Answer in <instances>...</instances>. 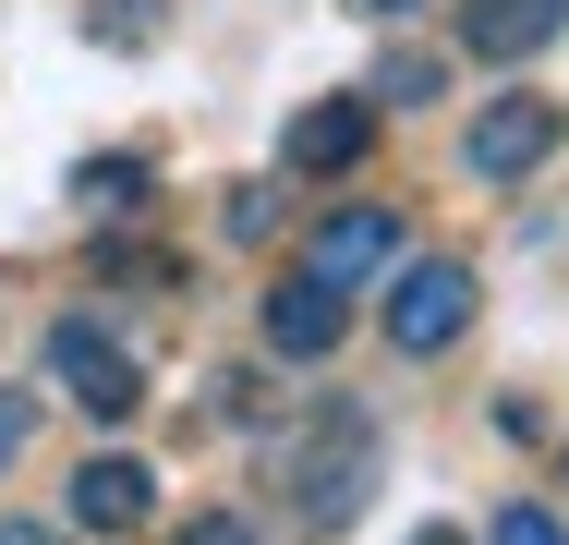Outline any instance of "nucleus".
<instances>
[{
  "mask_svg": "<svg viewBox=\"0 0 569 545\" xmlns=\"http://www.w3.org/2000/svg\"><path fill=\"white\" fill-rule=\"evenodd\" d=\"M49 376H61V400H73L86 425H133V413H146V376H133V351H121L110 327H86V316H61V327H49Z\"/></svg>",
  "mask_w": 569,
  "mask_h": 545,
  "instance_id": "obj_2",
  "label": "nucleus"
},
{
  "mask_svg": "<svg viewBox=\"0 0 569 545\" xmlns=\"http://www.w3.org/2000/svg\"><path fill=\"white\" fill-rule=\"evenodd\" d=\"M485 545H569V522L546 509V497H509V509L485 522Z\"/></svg>",
  "mask_w": 569,
  "mask_h": 545,
  "instance_id": "obj_13",
  "label": "nucleus"
},
{
  "mask_svg": "<svg viewBox=\"0 0 569 545\" xmlns=\"http://www.w3.org/2000/svg\"><path fill=\"white\" fill-rule=\"evenodd\" d=\"M12 448H24V413H12V388H0V473H12Z\"/></svg>",
  "mask_w": 569,
  "mask_h": 545,
  "instance_id": "obj_16",
  "label": "nucleus"
},
{
  "mask_svg": "<svg viewBox=\"0 0 569 545\" xmlns=\"http://www.w3.org/2000/svg\"><path fill=\"white\" fill-rule=\"evenodd\" d=\"M460 327H472V267L460 255H425V267L388 279V351H449Z\"/></svg>",
  "mask_w": 569,
  "mask_h": 545,
  "instance_id": "obj_4",
  "label": "nucleus"
},
{
  "mask_svg": "<svg viewBox=\"0 0 569 545\" xmlns=\"http://www.w3.org/2000/svg\"><path fill=\"white\" fill-rule=\"evenodd\" d=\"M73 195H86V218L133 230V218H146V195H158V170H146V158H86V170H73Z\"/></svg>",
  "mask_w": 569,
  "mask_h": 545,
  "instance_id": "obj_10",
  "label": "nucleus"
},
{
  "mask_svg": "<svg viewBox=\"0 0 569 545\" xmlns=\"http://www.w3.org/2000/svg\"><path fill=\"white\" fill-rule=\"evenodd\" d=\"M376 473H388V436H376V413H328L316 436H291V509H303L316 534H340L351 509L376 497Z\"/></svg>",
  "mask_w": 569,
  "mask_h": 545,
  "instance_id": "obj_1",
  "label": "nucleus"
},
{
  "mask_svg": "<svg viewBox=\"0 0 569 545\" xmlns=\"http://www.w3.org/2000/svg\"><path fill=\"white\" fill-rule=\"evenodd\" d=\"M267 230H279V195H267V182H242V195H230V242H267Z\"/></svg>",
  "mask_w": 569,
  "mask_h": 545,
  "instance_id": "obj_14",
  "label": "nucleus"
},
{
  "mask_svg": "<svg viewBox=\"0 0 569 545\" xmlns=\"http://www.w3.org/2000/svg\"><path fill=\"white\" fill-rule=\"evenodd\" d=\"M437 86H449V61H437V49H388V61H376V98H388V109H425Z\"/></svg>",
  "mask_w": 569,
  "mask_h": 545,
  "instance_id": "obj_12",
  "label": "nucleus"
},
{
  "mask_svg": "<svg viewBox=\"0 0 569 545\" xmlns=\"http://www.w3.org/2000/svg\"><path fill=\"white\" fill-rule=\"evenodd\" d=\"M170 545H254V522H242V509H194Z\"/></svg>",
  "mask_w": 569,
  "mask_h": 545,
  "instance_id": "obj_15",
  "label": "nucleus"
},
{
  "mask_svg": "<svg viewBox=\"0 0 569 545\" xmlns=\"http://www.w3.org/2000/svg\"><path fill=\"white\" fill-rule=\"evenodd\" d=\"M340 327H351V291H328V279H279L267 291V351L279 364H328Z\"/></svg>",
  "mask_w": 569,
  "mask_h": 545,
  "instance_id": "obj_7",
  "label": "nucleus"
},
{
  "mask_svg": "<svg viewBox=\"0 0 569 545\" xmlns=\"http://www.w3.org/2000/svg\"><path fill=\"white\" fill-rule=\"evenodd\" d=\"M569 37V0H460V49L472 61H533Z\"/></svg>",
  "mask_w": 569,
  "mask_h": 545,
  "instance_id": "obj_8",
  "label": "nucleus"
},
{
  "mask_svg": "<svg viewBox=\"0 0 569 545\" xmlns=\"http://www.w3.org/2000/svg\"><path fill=\"white\" fill-rule=\"evenodd\" d=\"M412 545H472V534H460V522H425V534H412Z\"/></svg>",
  "mask_w": 569,
  "mask_h": 545,
  "instance_id": "obj_18",
  "label": "nucleus"
},
{
  "mask_svg": "<svg viewBox=\"0 0 569 545\" xmlns=\"http://www.w3.org/2000/svg\"><path fill=\"white\" fill-rule=\"evenodd\" d=\"M376 158V98H316L291 109V133H279V170H303V182H340Z\"/></svg>",
  "mask_w": 569,
  "mask_h": 545,
  "instance_id": "obj_6",
  "label": "nucleus"
},
{
  "mask_svg": "<svg viewBox=\"0 0 569 545\" xmlns=\"http://www.w3.org/2000/svg\"><path fill=\"white\" fill-rule=\"evenodd\" d=\"M400 267V207H328L316 218V242H303V279H328V291H376Z\"/></svg>",
  "mask_w": 569,
  "mask_h": 545,
  "instance_id": "obj_3",
  "label": "nucleus"
},
{
  "mask_svg": "<svg viewBox=\"0 0 569 545\" xmlns=\"http://www.w3.org/2000/svg\"><path fill=\"white\" fill-rule=\"evenodd\" d=\"M558 133H569V109L558 98H485V121H472V182H533L546 158H558Z\"/></svg>",
  "mask_w": 569,
  "mask_h": 545,
  "instance_id": "obj_5",
  "label": "nucleus"
},
{
  "mask_svg": "<svg viewBox=\"0 0 569 545\" xmlns=\"http://www.w3.org/2000/svg\"><path fill=\"white\" fill-rule=\"evenodd\" d=\"M86 37L133 61V49H158V37H170V0H86Z\"/></svg>",
  "mask_w": 569,
  "mask_h": 545,
  "instance_id": "obj_11",
  "label": "nucleus"
},
{
  "mask_svg": "<svg viewBox=\"0 0 569 545\" xmlns=\"http://www.w3.org/2000/svg\"><path fill=\"white\" fill-rule=\"evenodd\" d=\"M158 522V473L146 460H86L73 473V534H146Z\"/></svg>",
  "mask_w": 569,
  "mask_h": 545,
  "instance_id": "obj_9",
  "label": "nucleus"
},
{
  "mask_svg": "<svg viewBox=\"0 0 569 545\" xmlns=\"http://www.w3.org/2000/svg\"><path fill=\"white\" fill-rule=\"evenodd\" d=\"M363 12H412V0H363Z\"/></svg>",
  "mask_w": 569,
  "mask_h": 545,
  "instance_id": "obj_19",
  "label": "nucleus"
},
{
  "mask_svg": "<svg viewBox=\"0 0 569 545\" xmlns=\"http://www.w3.org/2000/svg\"><path fill=\"white\" fill-rule=\"evenodd\" d=\"M0 545H61V534H49V522H12V509H0Z\"/></svg>",
  "mask_w": 569,
  "mask_h": 545,
  "instance_id": "obj_17",
  "label": "nucleus"
}]
</instances>
